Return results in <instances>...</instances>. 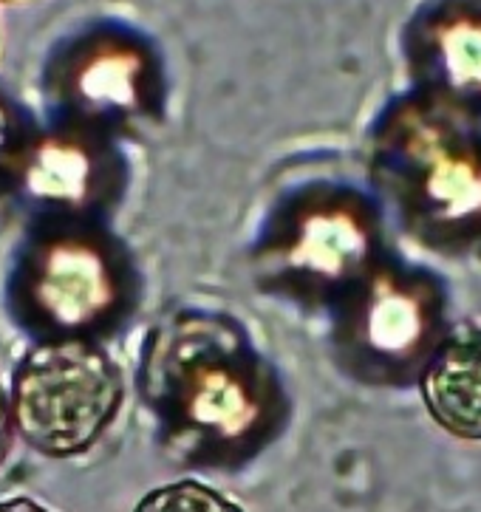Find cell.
Instances as JSON below:
<instances>
[{
  "label": "cell",
  "mask_w": 481,
  "mask_h": 512,
  "mask_svg": "<svg viewBox=\"0 0 481 512\" xmlns=\"http://www.w3.org/2000/svg\"><path fill=\"white\" fill-rule=\"evenodd\" d=\"M15 173L32 196L54 204H80L91 196L97 179L91 153L66 139L29 145Z\"/></svg>",
  "instance_id": "obj_5"
},
{
  "label": "cell",
  "mask_w": 481,
  "mask_h": 512,
  "mask_svg": "<svg viewBox=\"0 0 481 512\" xmlns=\"http://www.w3.org/2000/svg\"><path fill=\"white\" fill-rule=\"evenodd\" d=\"M422 399L431 419L456 439L481 442V329H459L436 351Z\"/></svg>",
  "instance_id": "obj_4"
},
{
  "label": "cell",
  "mask_w": 481,
  "mask_h": 512,
  "mask_svg": "<svg viewBox=\"0 0 481 512\" xmlns=\"http://www.w3.org/2000/svg\"><path fill=\"white\" fill-rule=\"evenodd\" d=\"M133 512H244L235 501L201 481L184 479L150 490Z\"/></svg>",
  "instance_id": "obj_7"
},
{
  "label": "cell",
  "mask_w": 481,
  "mask_h": 512,
  "mask_svg": "<svg viewBox=\"0 0 481 512\" xmlns=\"http://www.w3.org/2000/svg\"><path fill=\"white\" fill-rule=\"evenodd\" d=\"M6 3H9V0H6Z\"/></svg>",
  "instance_id": "obj_12"
},
{
  "label": "cell",
  "mask_w": 481,
  "mask_h": 512,
  "mask_svg": "<svg viewBox=\"0 0 481 512\" xmlns=\"http://www.w3.org/2000/svg\"><path fill=\"white\" fill-rule=\"evenodd\" d=\"M122 397L117 363L91 337L43 340L15 368L12 428L34 453L74 459L114 425Z\"/></svg>",
  "instance_id": "obj_2"
},
{
  "label": "cell",
  "mask_w": 481,
  "mask_h": 512,
  "mask_svg": "<svg viewBox=\"0 0 481 512\" xmlns=\"http://www.w3.org/2000/svg\"><path fill=\"white\" fill-rule=\"evenodd\" d=\"M142 385L167 453L190 467H244L281 430L278 385L233 320L187 317L159 331Z\"/></svg>",
  "instance_id": "obj_1"
},
{
  "label": "cell",
  "mask_w": 481,
  "mask_h": 512,
  "mask_svg": "<svg viewBox=\"0 0 481 512\" xmlns=\"http://www.w3.org/2000/svg\"><path fill=\"white\" fill-rule=\"evenodd\" d=\"M20 295L46 340L91 337L122 298L117 255L88 232H54L26 258Z\"/></svg>",
  "instance_id": "obj_3"
},
{
  "label": "cell",
  "mask_w": 481,
  "mask_h": 512,
  "mask_svg": "<svg viewBox=\"0 0 481 512\" xmlns=\"http://www.w3.org/2000/svg\"><path fill=\"white\" fill-rule=\"evenodd\" d=\"M29 142L32 139H26V125L15 111V105H9L0 94V173L17 170Z\"/></svg>",
  "instance_id": "obj_9"
},
{
  "label": "cell",
  "mask_w": 481,
  "mask_h": 512,
  "mask_svg": "<svg viewBox=\"0 0 481 512\" xmlns=\"http://www.w3.org/2000/svg\"><path fill=\"white\" fill-rule=\"evenodd\" d=\"M360 247L357 227L340 213H312L298 218L295 238L281 249L286 269L300 275L334 278L357 261L354 249Z\"/></svg>",
  "instance_id": "obj_6"
},
{
  "label": "cell",
  "mask_w": 481,
  "mask_h": 512,
  "mask_svg": "<svg viewBox=\"0 0 481 512\" xmlns=\"http://www.w3.org/2000/svg\"><path fill=\"white\" fill-rule=\"evenodd\" d=\"M12 439H15V428H12V411H9V391H3V382H0V467L9 459Z\"/></svg>",
  "instance_id": "obj_10"
},
{
  "label": "cell",
  "mask_w": 481,
  "mask_h": 512,
  "mask_svg": "<svg viewBox=\"0 0 481 512\" xmlns=\"http://www.w3.org/2000/svg\"><path fill=\"white\" fill-rule=\"evenodd\" d=\"M0 512H49L46 507H40L32 498H9V501H0Z\"/></svg>",
  "instance_id": "obj_11"
},
{
  "label": "cell",
  "mask_w": 481,
  "mask_h": 512,
  "mask_svg": "<svg viewBox=\"0 0 481 512\" xmlns=\"http://www.w3.org/2000/svg\"><path fill=\"white\" fill-rule=\"evenodd\" d=\"M450 68L462 83L481 85V26H456L448 40Z\"/></svg>",
  "instance_id": "obj_8"
}]
</instances>
